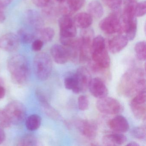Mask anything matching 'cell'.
<instances>
[{
    "label": "cell",
    "mask_w": 146,
    "mask_h": 146,
    "mask_svg": "<svg viewBox=\"0 0 146 146\" xmlns=\"http://www.w3.org/2000/svg\"><path fill=\"white\" fill-rule=\"evenodd\" d=\"M144 90H146L144 73L140 68L127 71L121 78L119 84V92L126 97L135 96Z\"/></svg>",
    "instance_id": "1"
},
{
    "label": "cell",
    "mask_w": 146,
    "mask_h": 146,
    "mask_svg": "<svg viewBox=\"0 0 146 146\" xmlns=\"http://www.w3.org/2000/svg\"><path fill=\"white\" fill-rule=\"evenodd\" d=\"M7 68L13 82L17 84H23L27 81L29 66L26 58L21 54L11 57L7 61Z\"/></svg>",
    "instance_id": "2"
},
{
    "label": "cell",
    "mask_w": 146,
    "mask_h": 146,
    "mask_svg": "<svg viewBox=\"0 0 146 146\" xmlns=\"http://www.w3.org/2000/svg\"><path fill=\"white\" fill-rule=\"evenodd\" d=\"M33 66L36 77L41 81H45L52 73L53 67L52 59L46 53H40L35 57Z\"/></svg>",
    "instance_id": "3"
},
{
    "label": "cell",
    "mask_w": 146,
    "mask_h": 146,
    "mask_svg": "<svg viewBox=\"0 0 146 146\" xmlns=\"http://www.w3.org/2000/svg\"><path fill=\"white\" fill-rule=\"evenodd\" d=\"M117 11H114L100 22V29L106 34L112 35L123 32V24Z\"/></svg>",
    "instance_id": "4"
},
{
    "label": "cell",
    "mask_w": 146,
    "mask_h": 146,
    "mask_svg": "<svg viewBox=\"0 0 146 146\" xmlns=\"http://www.w3.org/2000/svg\"><path fill=\"white\" fill-rule=\"evenodd\" d=\"M96 106L99 111L108 115L119 114L123 110V108L119 101L114 98L107 96L98 99Z\"/></svg>",
    "instance_id": "5"
},
{
    "label": "cell",
    "mask_w": 146,
    "mask_h": 146,
    "mask_svg": "<svg viewBox=\"0 0 146 146\" xmlns=\"http://www.w3.org/2000/svg\"><path fill=\"white\" fill-rule=\"evenodd\" d=\"M4 111L11 124H13L21 123L26 115V109L24 105L18 101H14L7 104Z\"/></svg>",
    "instance_id": "6"
},
{
    "label": "cell",
    "mask_w": 146,
    "mask_h": 146,
    "mask_svg": "<svg viewBox=\"0 0 146 146\" xmlns=\"http://www.w3.org/2000/svg\"><path fill=\"white\" fill-rule=\"evenodd\" d=\"M60 38H73L76 36V28L70 15L65 14L58 20Z\"/></svg>",
    "instance_id": "7"
},
{
    "label": "cell",
    "mask_w": 146,
    "mask_h": 146,
    "mask_svg": "<svg viewBox=\"0 0 146 146\" xmlns=\"http://www.w3.org/2000/svg\"><path fill=\"white\" fill-rule=\"evenodd\" d=\"M50 53L54 62L59 64H64L71 60L70 50L63 45L54 44L51 47Z\"/></svg>",
    "instance_id": "8"
},
{
    "label": "cell",
    "mask_w": 146,
    "mask_h": 146,
    "mask_svg": "<svg viewBox=\"0 0 146 146\" xmlns=\"http://www.w3.org/2000/svg\"><path fill=\"white\" fill-rule=\"evenodd\" d=\"M75 75L77 82L75 94H78L86 91L92 79L90 72L86 67L82 66L77 69Z\"/></svg>",
    "instance_id": "9"
},
{
    "label": "cell",
    "mask_w": 146,
    "mask_h": 146,
    "mask_svg": "<svg viewBox=\"0 0 146 146\" xmlns=\"http://www.w3.org/2000/svg\"><path fill=\"white\" fill-rule=\"evenodd\" d=\"M76 126L82 135L90 140L94 139L97 134V126L95 123L91 120H79L76 123Z\"/></svg>",
    "instance_id": "10"
},
{
    "label": "cell",
    "mask_w": 146,
    "mask_h": 146,
    "mask_svg": "<svg viewBox=\"0 0 146 146\" xmlns=\"http://www.w3.org/2000/svg\"><path fill=\"white\" fill-rule=\"evenodd\" d=\"M19 43L17 35L13 33H7L0 38V48L6 52H11L16 51Z\"/></svg>",
    "instance_id": "11"
},
{
    "label": "cell",
    "mask_w": 146,
    "mask_h": 146,
    "mask_svg": "<svg viewBox=\"0 0 146 146\" xmlns=\"http://www.w3.org/2000/svg\"><path fill=\"white\" fill-rule=\"evenodd\" d=\"M91 94L98 99L107 96L108 89L104 81L100 78L91 79L88 87Z\"/></svg>",
    "instance_id": "12"
},
{
    "label": "cell",
    "mask_w": 146,
    "mask_h": 146,
    "mask_svg": "<svg viewBox=\"0 0 146 146\" xmlns=\"http://www.w3.org/2000/svg\"><path fill=\"white\" fill-rule=\"evenodd\" d=\"M108 125L111 129L117 133L127 132L129 128L128 121L125 117L121 115H117L110 119Z\"/></svg>",
    "instance_id": "13"
},
{
    "label": "cell",
    "mask_w": 146,
    "mask_h": 146,
    "mask_svg": "<svg viewBox=\"0 0 146 146\" xmlns=\"http://www.w3.org/2000/svg\"><path fill=\"white\" fill-rule=\"evenodd\" d=\"M25 19L29 25L37 31L42 28L44 21L40 14L35 10H28L25 14Z\"/></svg>",
    "instance_id": "14"
},
{
    "label": "cell",
    "mask_w": 146,
    "mask_h": 146,
    "mask_svg": "<svg viewBox=\"0 0 146 146\" xmlns=\"http://www.w3.org/2000/svg\"><path fill=\"white\" fill-rule=\"evenodd\" d=\"M128 41L125 36H115L108 42V47L109 51L113 54L119 52L127 46Z\"/></svg>",
    "instance_id": "15"
},
{
    "label": "cell",
    "mask_w": 146,
    "mask_h": 146,
    "mask_svg": "<svg viewBox=\"0 0 146 146\" xmlns=\"http://www.w3.org/2000/svg\"><path fill=\"white\" fill-rule=\"evenodd\" d=\"M127 141L126 137L122 133H115L107 134L103 137L102 141L105 146H120Z\"/></svg>",
    "instance_id": "16"
},
{
    "label": "cell",
    "mask_w": 146,
    "mask_h": 146,
    "mask_svg": "<svg viewBox=\"0 0 146 146\" xmlns=\"http://www.w3.org/2000/svg\"><path fill=\"white\" fill-rule=\"evenodd\" d=\"M73 22L76 27L82 29H88L93 22L92 17L86 13H79L75 16Z\"/></svg>",
    "instance_id": "17"
},
{
    "label": "cell",
    "mask_w": 146,
    "mask_h": 146,
    "mask_svg": "<svg viewBox=\"0 0 146 146\" xmlns=\"http://www.w3.org/2000/svg\"><path fill=\"white\" fill-rule=\"evenodd\" d=\"M36 95L46 113L53 118H58L59 117L58 114L54 109L52 108L40 90H37L36 92Z\"/></svg>",
    "instance_id": "18"
},
{
    "label": "cell",
    "mask_w": 146,
    "mask_h": 146,
    "mask_svg": "<svg viewBox=\"0 0 146 146\" xmlns=\"http://www.w3.org/2000/svg\"><path fill=\"white\" fill-rule=\"evenodd\" d=\"M89 14L96 18H100L104 14V9L100 1L94 0L89 4L87 7Z\"/></svg>",
    "instance_id": "19"
},
{
    "label": "cell",
    "mask_w": 146,
    "mask_h": 146,
    "mask_svg": "<svg viewBox=\"0 0 146 146\" xmlns=\"http://www.w3.org/2000/svg\"><path fill=\"white\" fill-rule=\"evenodd\" d=\"M137 24L136 18L128 23L123 24V32L125 33V36L128 40H132L135 38L137 29Z\"/></svg>",
    "instance_id": "20"
},
{
    "label": "cell",
    "mask_w": 146,
    "mask_h": 146,
    "mask_svg": "<svg viewBox=\"0 0 146 146\" xmlns=\"http://www.w3.org/2000/svg\"><path fill=\"white\" fill-rule=\"evenodd\" d=\"M41 118L37 114H34L29 116L25 122L26 128L31 131L38 129L41 124Z\"/></svg>",
    "instance_id": "21"
},
{
    "label": "cell",
    "mask_w": 146,
    "mask_h": 146,
    "mask_svg": "<svg viewBox=\"0 0 146 146\" xmlns=\"http://www.w3.org/2000/svg\"><path fill=\"white\" fill-rule=\"evenodd\" d=\"M40 39L44 42L51 41L54 37L55 32L54 30L51 27L42 28L37 31Z\"/></svg>",
    "instance_id": "22"
},
{
    "label": "cell",
    "mask_w": 146,
    "mask_h": 146,
    "mask_svg": "<svg viewBox=\"0 0 146 146\" xmlns=\"http://www.w3.org/2000/svg\"><path fill=\"white\" fill-rule=\"evenodd\" d=\"M131 108L134 116L138 119H145L146 117V103L145 104H130Z\"/></svg>",
    "instance_id": "23"
},
{
    "label": "cell",
    "mask_w": 146,
    "mask_h": 146,
    "mask_svg": "<svg viewBox=\"0 0 146 146\" xmlns=\"http://www.w3.org/2000/svg\"><path fill=\"white\" fill-rule=\"evenodd\" d=\"M17 36L19 42L24 44H29L35 40V35L24 29H20L18 31Z\"/></svg>",
    "instance_id": "24"
},
{
    "label": "cell",
    "mask_w": 146,
    "mask_h": 146,
    "mask_svg": "<svg viewBox=\"0 0 146 146\" xmlns=\"http://www.w3.org/2000/svg\"><path fill=\"white\" fill-rule=\"evenodd\" d=\"M135 50L137 57L141 61H145L146 58V42L140 41L135 45Z\"/></svg>",
    "instance_id": "25"
},
{
    "label": "cell",
    "mask_w": 146,
    "mask_h": 146,
    "mask_svg": "<svg viewBox=\"0 0 146 146\" xmlns=\"http://www.w3.org/2000/svg\"><path fill=\"white\" fill-rule=\"evenodd\" d=\"M64 84L66 89L72 90L75 94L77 86L76 78L75 73L70 74L66 77L64 81Z\"/></svg>",
    "instance_id": "26"
},
{
    "label": "cell",
    "mask_w": 146,
    "mask_h": 146,
    "mask_svg": "<svg viewBox=\"0 0 146 146\" xmlns=\"http://www.w3.org/2000/svg\"><path fill=\"white\" fill-rule=\"evenodd\" d=\"M68 9L71 12L79 11L83 7L85 0H66Z\"/></svg>",
    "instance_id": "27"
},
{
    "label": "cell",
    "mask_w": 146,
    "mask_h": 146,
    "mask_svg": "<svg viewBox=\"0 0 146 146\" xmlns=\"http://www.w3.org/2000/svg\"><path fill=\"white\" fill-rule=\"evenodd\" d=\"M36 138L32 135H27L23 137L19 142V146H34L37 145Z\"/></svg>",
    "instance_id": "28"
},
{
    "label": "cell",
    "mask_w": 146,
    "mask_h": 146,
    "mask_svg": "<svg viewBox=\"0 0 146 146\" xmlns=\"http://www.w3.org/2000/svg\"><path fill=\"white\" fill-rule=\"evenodd\" d=\"M146 128L145 126H138L135 127L131 131V135L139 140H143L146 138Z\"/></svg>",
    "instance_id": "29"
},
{
    "label": "cell",
    "mask_w": 146,
    "mask_h": 146,
    "mask_svg": "<svg viewBox=\"0 0 146 146\" xmlns=\"http://www.w3.org/2000/svg\"><path fill=\"white\" fill-rule=\"evenodd\" d=\"M107 7L113 11H117L122 5L123 0H102Z\"/></svg>",
    "instance_id": "30"
},
{
    "label": "cell",
    "mask_w": 146,
    "mask_h": 146,
    "mask_svg": "<svg viewBox=\"0 0 146 146\" xmlns=\"http://www.w3.org/2000/svg\"><path fill=\"white\" fill-rule=\"evenodd\" d=\"M11 124V123L5 111L0 110V128L3 129L8 128Z\"/></svg>",
    "instance_id": "31"
},
{
    "label": "cell",
    "mask_w": 146,
    "mask_h": 146,
    "mask_svg": "<svg viewBox=\"0 0 146 146\" xmlns=\"http://www.w3.org/2000/svg\"><path fill=\"white\" fill-rule=\"evenodd\" d=\"M78 108L80 110L82 111L87 110L89 106L88 98L86 96H80L78 98Z\"/></svg>",
    "instance_id": "32"
},
{
    "label": "cell",
    "mask_w": 146,
    "mask_h": 146,
    "mask_svg": "<svg viewBox=\"0 0 146 146\" xmlns=\"http://www.w3.org/2000/svg\"><path fill=\"white\" fill-rule=\"evenodd\" d=\"M146 13V2L142 1L137 3L135 9V15L136 17H142L145 15Z\"/></svg>",
    "instance_id": "33"
},
{
    "label": "cell",
    "mask_w": 146,
    "mask_h": 146,
    "mask_svg": "<svg viewBox=\"0 0 146 146\" xmlns=\"http://www.w3.org/2000/svg\"><path fill=\"white\" fill-rule=\"evenodd\" d=\"M44 42L42 41L40 39H36L34 40L32 42V50L35 52H39L42 49L44 45Z\"/></svg>",
    "instance_id": "34"
},
{
    "label": "cell",
    "mask_w": 146,
    "mask_h": 146,
    "mask_svg": "<svg viewBox=\"0 0 146 146\" xmlns=\"http://www.w3.org/2000/svg\"><path fill=\"white\" fill-rule=\"evenodd\" d=\"M32 1L37 7L43 8L50 4L51 0H32Z\"/></svg>",
    "instance_id": "35"
},
{
    "label": "cell",
    "mask_w": 146,
    "mask_h": 146,
    "mask_svg": "<svg viewBox=\"0 0 146 146\" xmlns=\"http://www.w3.org/2000/svg\"><path fill=\"white\" fill-rule=\"evenodd\" d=\"M5 6L0 0V23H3L5 20L6 16L5 13Z\"/></svg>",
    "instance_id": "36"
},
{
    "label": "cell",
    "mask_w": 146,
    "mask_h": 146,
    "mask_svg": "<svg viewBox=\"0 0 146 146\" xmlns=\"http://www.w3.org/2000/svg\"><path fill=\"white\" fill-rule=\"evenodd\" d=\"M6 139V135L3 129L0 128V144L3 143Z\"/></svg>",
    "instance_id": "37"
},
{
    "label": "cell",
    "mask_w": 146,
    "mask_h": 146,
    "mask_svg": "<svg viewBox=\"0 0 146 146\" xmlns=\"http://www.w3.org/2000/svg\"><path fill=\"white\" fill-rule=\"evenodd\" d=\"M6 94V90L5 88L0 85V100L3 99Z\"/></svg>",
    "instance_id": "38"
},
{
    "label": "cell",
    "mask_w": 146,
    "mask_h": 146,
    "mask_svg": "<svg viewBox=\"0 0 146 146\" xmlns=\"http://www.w3.org/2000/svg\"><path fill=\"white\" fill-rule=\"evenodd\" d=\"M1 2L6 7L8 5H10L13 1V0H1Z\"/></svg>",
    "instance_id": "39"
},
{
    "label": "cell",
    "mask_w": 146,
    "mask_h": 146,
    "mask_svg": "<svg viewBox=\"0 0 146 146\" xmlns=\"http://www.w3.org/2000/svg\"><path fill=\"white\" fill-rule=\"evenodd\" d=\"M127 146H139V144L135 142L132 141L131 142H130L129 143H128L126 145Z\"/></svg>",
    "instance_id": "40"
},
{
    "label": "cell",
    "mask_w": 146,
    "mask_h": 146,
    "mask_svg": "<svg viewBox=\"0 0 146 146\" xmlns=\"http://www.w3.org/2000/svg\"><path fill=\"white\" fill-rule=\"evenodd\" d=\"M57 2H59V3H63V2H65L66 0H55Z\"/></svg>",
    "instance_id": "41"
}]
</instances>
